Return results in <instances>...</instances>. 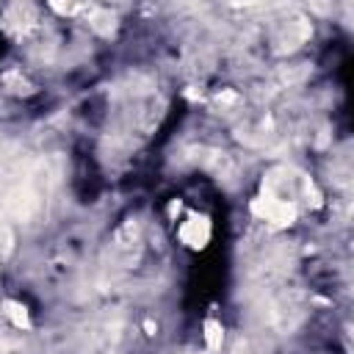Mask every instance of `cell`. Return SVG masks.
<instances>
[{
  "label": "cell",
  "mask_w": 354,
  "mask_h": 354,
  "mask_svg": "<svg viewBox=\"0 0 354 354\" xmlns=\"http://www.w3.org/2000/svg\"><path fill=\"white\" fill-rule=\"evenodd\" d=\"M260 191H268V194H274V196H279L285 202H293L299 210H301V199L307 205L310 202L313 205L318 202V194L313 188V180L304 171L293 169V166H277V169H271L266 174V180H263Z\"/></svg>",
  "instance_id": "1"
},
{
  "label": "cell",
  "mask_w": 354,
  "mask_h": 354,
  "mask_svg": "<svg viewBox=\"0 0 354 354\" xmlns=\"http://www.w3.org/2000/svg\"><path fill=\"white\" fill-rule=\"evenodd\" d=\"M249 210H252V216L257 221H263L271 230H288V227H293L299 221V213H301L293 202H285V199H279V196H274L268 191H257L252 196V202H249Z\"/></svg>",
  "instance_id": "2"
},
{
  "label": "cell",
  "mask_w": 354,
  "mask_h": 354,
  "mask_svg": "<svg viewBox=\"0 0 354 354\" xmlns=\"http://www.w3.org/2000/svg\"><path fill=\"white\" fill-rule=\"evenodd\" d=\"M174 235H177V241H180L185 249L202 252V249L210 243V238H213V221H210V216L191 210V213H185V218L174 227Z\"/></svg>",
  "instance_id": "3"
},
{
  "label": "cell",
  "mask_w": 354,
  "mask_h": 354,
  "mask_svg": "<svg viewBox=\"0 0 354 354\" xmlns=\"http://www.w3.org/2000/svg\"><path fill=\"white\" fill-rule=\"evenodd\" d=\"M3 315L14 329H30V310L19 299H3Z\"/></svg>",
  "instance_id": "4"
},
{
  "label": "cell",
  "mask_w": 354,
  "mask_h": 354,
  "mask_svg": "<svg viewBox=\"0 0 354 354\" xmlns=\"http://www.w3.org/2000/svg\"><path fill=\"white\" fill-rule=\"evenodd\" d=\"M202 340L210 354H218L224 348V324L218 318H205L202 324Z\"/></svg>",
  "instance_id": "5"
},
{
  "label": "cell",
  "mask_w": 354,
  "mask_h": 354,
  "mask_svg": "<svg viewBox=\"0 0 354 354\" xmlns=\"http://www.w3.org/2000/svg\"><path fill=\"white\" fill-rule=\"evenodd\" d=\"M11 243H14V238H11L8 227H3V224H0V257H6V254L11 252Z\"/></svg>",
  "instance_id": "6"
}]
</instances>
